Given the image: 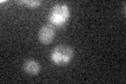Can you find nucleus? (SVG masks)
<instances>
[{
    "mask_svg": "<svg viewBox=\"0 0 126 84\" xmlns=\"http://www.w3.org/2000/svg\"><path fill=\"white\" fill-rule=\"evenodd\" d=\"M73 57V49L66 45H59L54 49L52 53V60L58 64L68 62Z\"/></svg>",
    "mask_w": 126,
    "mask_h": 84,
    "instance_id": "nucleus-1",
    "label": "nucleus"
},
{
    "mask_svg": "<svg viewBox=\"0 0 126 84\" xmlns=\"http://www.w3.org/2000/svg\"><path fill=\"white\" fill-rule=\"evenodd\" d=\"M68 17V10L66 5H59L54 7V10L50 15V19L54 23H62L64 22Z\"/></svg>",
    "mask_w": 126,
    "mask_h": 84,
    "instance_id": "nucleus-2",
    "label": "nucleus"
},
{
    "mask_svg": "<svg viewBox=\"0 0 126 84\" xmlns=\"http://www.w3.org/2000/svg\"><path fill=\"white\" fill-rule=\"evenodd\" d=\"M55 37V30L52 25H44L39 31V40L43 44H49Z\"/></svg>",
    "mask_w": 126,
    "mask_h": 84,
    "instance_id": "nucleus-3",
    "label": "nucleus"
},
{
    "mask_svg": "<svg viewBox=\"0 0 126 84\" xmlns=\"http://www.w3.org/2000/svg\"><path fill=\"white\" fill-rule=\"evenodd\" d=\"M23 68L30 75H37L40 71V64L38 62L34 61V60H29L24 63Z\"/></svg>",
    "mask_w": 126,
    "mask_h": 84,
    "instance_id": "nucleus-4",
    "label": "nucleus"
},
{
    "mask_svg": "<svg viewBox=\"0 0 126 84\" xmlns=\"http://www.w3.org/2000/svg\"><path fill=\"white\" fill-rule=\"evenodd\" d=\"M24 4H26L27 6H36V5H39V1H24L23 2Z\"/></svg>",
    "mask_w": 126,
    "mask_h": 84,
    "instance_id": "nucleus-5",
    "label": "nucleus"
}]
</instances>
